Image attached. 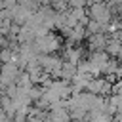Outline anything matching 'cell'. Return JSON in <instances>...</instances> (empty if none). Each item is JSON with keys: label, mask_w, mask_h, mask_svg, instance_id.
Returning <instances> with one entry per match:
<instances>
[{"label": "cell", "mask_w": 122, "mask_h": 122, "mask_svg": "<svg viewBox=\"0 0 122 122\" xmlns=\"http://www.w3.org/2000/svg\"><path fill=\"white\" fill-rule=\"evenodd\" d=\"M105 51L111 55V57H122V38H118L116 34H112L111 38H109V42H107V48H105Z\"/></svg>", "instance_id": "obj_4"}, {"label": "cell", "mask_w": 122, "mask_h": 122, "mask_svg": "<svg viewBox=\"0 0 122 122\" xmlns=\"http://www.w3.org/2000/svg\"><path fill=\"white\" fill-rule=\"evenodd\" d=\"M97 2H103V0H97Z\"/></svg>", "instance_id": "obj_5"}, {"label": "cell", "mask_w": 122, "mask_h": 122, "mask_svg": "<svg viewBox=\"0 0 122 122\" xmlns=\"http://www.w3.org/2000/svg\"><path fill=\"white\" fill-rule=\"evenodd\" d=\"M88 13H90V17L92 19H95V21H99L101 25H109L111 23V17H112V8L107 4V2H93L92 6H88Z\"/></svg>", "instance_id": "obj_1"}, {"label": "cell", "mask_w": 122, "mask_h": 122, "mask_svg": "<svg viewBox=\"0 0 122 122\" xmlns=\"http://www.w3.org/2000/svg\"><path fill=\"white\" fill-rule=\"evenodd\" d=\"M34 44H36V48H38L40 53H55L61 48V40L55 34H51V32H46V34L38 36L34 40Z\"/></svg>", "instance_id": "obj_2"}, {"label": "cell", "mask_w": 122, "mask_h": 122, "mask_svg": "<svg viewBox=\"0 0 122 122\" xmlns=\"http://www.w3.org/2000/svg\"><path fill=\"white\" fill-rule=\"evenodd\" d=\"M107 42H109V38L105 36V32H99V34H92V36H88L90 51H105Z\"/></svg>", "instance_id": "obj_3"}]
</instances>
